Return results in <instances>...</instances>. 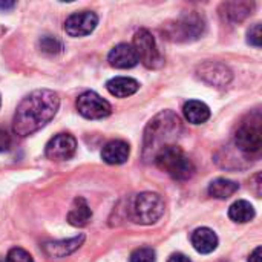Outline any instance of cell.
Listing matches in <instances>:
<instances>
[{
	"mask_svg": "<svg viewBox=\"0 0 262 262\" xmlns=\"http://www.w3.org/2000/svg\"><path fill=\"white\" fill-rule=\"evenodd\" d=\"M60 98L51 89H37L26 95L15 109L12 132L17 137H29L45 127L57 114Z\"/></svg>",
	"mask_w": 262,
	"mask_h": 262,
	"instance_id": "6da1fadb",
	"label": "cell"
},
{
	"mask_svg": "<svg viewBox=\"0 0 262 262\" xmlns=\"http://www.w3.org/2000/svg\"><path fill=\"white\" fill-rule=\"evenodd\" d=\"M181 120L172 111H163L155 115L146 130H144V143H143V157L146 161H154L155 155L167 146L175 144L178 135L181 134Z\"/></svg>",
	"mask_w": 262,
	"mask_h": 262,
	"instance_id": "7a4b0ae2",
	"label": "cell"
},
{
	"mask_svg": "<svg viewBox=\"0 0 262 262\" xmlns=\"http://www.w3.org/2000/svg\"><path fill=\"white\" fill-rule=\"evenodd\" d=\"M154 163L158 166L160 170L166 172L177 181H187L195 175V164L193 161L184 154L181 147L177 144L163 147L154 158Z\"/></svg>",
	"mask_w": 262,
	"mask_h": 262,
	"instance_id": "3957f363",
	"label": "cell"
},
{
	"mask_svg": "<svg viewBox=\"0 0 262 262\" xmlns=\"http://www.w3.org/2000/svg\"><path fill=\"white\" fill-rule=\"evenodd\" d=\"M164 200L158 193L143 192L132 198L129 204V218L135 224L150 226L161 220L164 215Z\"/></svg>",
	"mask_w": 262,
	"mask_h": 262,
	"instance_id": "277c9868",
	"label": "cell"
},
{
	"mask_svg": "<svg viewBox=\"0 0 262 262\" xmlns=\"http://www.w3.org/2000/svg\"><path fill=\"white\" fill-rule=\"evenodd\" d=\"M236 147L244 154H258L262 147V118L259 112L249 115L235 134Z\"/></svg>",
	"mask_w": 262,
	"mask_h": 262,
	"instance_id": "5b68a950",
	"label": "cell"
},
{
	"mask_svg": "<svg viewBox=\"0 0 262 262\" xmlns=\"http://www.w3.org/2000/svg\"><path fill=\"white\" fill-rule=\"evenodd\" d=\"M134 51L137 54L138 61H141L149 69H158L163 66L164 60L157 48V41L154 35L147 29H140L134 35Z\"/></svg>",
	"mask_w": 262,
	"mask_h": 262,
	"instance_id": "8992f818",
	"label": "cell"
},
{
	"mask_svg": "<svg viewBox=\"0 0 262 262\" xmlns=\"http://www.w3.org/2000/svg\"><path fill=\"white\" fill-rule=\"evenodd\" d=\"M206 29L204 18L196 12H189L178 18L175 25H169L167 35L175 41H192L203 35Z\"/></svg>",
	"mask_w": 262,
	"mask_h": 262,
	"instance_id": "52a82bcc",
	"label": "cell"
},
{
	"mask_svg": "<svg viewBox=\"0 0 262 262\" xmlns=\"http://www.w3.org/2000/svg\"><path fill=\"white\" fill-rule=\"evenodd\" d=\"M77 111L80 115H83L84 118L89 120H100V118H106L111 115L112 112V106L109 104V101H106L104 98H101L97 92L94 91H88L83 92L78 98H77Z\"/></svg>",
	"mask_w": 262,
	"mask_h": 262,
	"instance_id": "ba28073f",
	"label": "cell"
},
{
	"mask_svg": "<svg viewBox=\"0 0 262 262\" xmlns=\"http://www.w3.org/2000/svg\"><path fill=\"white\" fill-rule=\"evenodd\" d=\"M77 150V140L71 134H57L52 137L46 147L45 154L52 161H66L75 155Z\"/></svg>",
	"mask_w": 262,
	"mask_h": 262,
	"instance_id": "9c48e42d",
	"label": "cell"
},
{
	"mask_svg": "<svg viewBox=\"0 0 262 262\" xmlns=\"http://www.w3.org/2000/svg\"><path fill=\"white\" fill-rule=\"evenodd\" d=\"M196 72L201 80L216 88L227 86L233 78L232 71L220 61H204L203 64L198 66Z\"/></svg>",
	"mask_w": 262,
	"mask_h": 262,
	"instance_id": "30bf717a",
	"label": "cell"
},
{
	"mask_svg": "<svg viewBox=\"0 0 262 262\" xmlns=\"http://www.w3.org/2000/svg\"><path fill=\"white\" fill-rule=\"evenodd\" d=\"M98 25V17L92 11H81L69 15L64 21V31L71 37H84Z\"/></svg>",
	"mask_w": 262,
	"mask_h": 262,
	"instance_id": "8fae6325",
	"label": "cell"
},
{
	"mask_svg": "<svg viewBox=\"0 0 262 262\" xmlns=\"http://www.w3.org/2000/svg\"><path fill=\"white\" fill-rule=\"evenodd\" d=\"M84 243V235L71 238V239H63V241H49L45 243L41 246L45 255L48 258H54V259H61L66 258L69 255H72L75 250H78Z\"/></svg>",
	"mask_w": 262,
	"mask_h": 262,
	"instance_id": "7c38bea8",
	"label": "cell"
},
{
	"mask_svg": "<svg viewBox=\"0 0 262 262\" xmlns=\"http://www.w3.org/2000/svg\"><path fill=\"white\" fill-rule=\"evenodd\" d=\"M109 64L117 68V69H130L138 63L137 54L134 48L127 43H120L117 45L107 55Z\"/></svg>",
	"mask_w": 262,
	"mask_h": 262,
	"instance_id": "4fadbf2b",
	"label": "cell"
},
{
	"mask_svg": "<svg viewBox=\"0 0 262 262\" xmlns=\"http://www.w3.org/2000/svg\"><path fill=\"white\" fill-rule=\"evenodd\" d=\"M130 155V147L123 140H112L107 144H104L101 150V158L107 164H123L127 161Z\"/></svg>",
	"mask_w": 262,
	"mask_h": 262,
	"instance_id": "5bb4252c",
	"label": "cell"
},
{
	"mask_svg": "<svg viewBox=\"0 0 262 262\" xmlns=\"http://www.w3.org/2000/svg\"><path fill=\"white\" fill-rule=\"evenodd\" d=\"M192 246L198 253H203V255L212 253L218 247V236L215 235L213 230L207 227L196 229L192 233Z\"/></svg>",
	"mask_w": 262,
	"mask_h": 262,
	"instance_id": "9a60e30c",
	"label": "cell"
},
{
	"mask_svg": "<svg viewBox=\"0 0 262 262\" xmlns=\"http://www.w3.org/2000/svg\"><path fill=\"white\" fill-rule=\"evenodd\" d=\"M252 8H253V3H249V2H227L221 5L220 11H221L223 20L236 23L249 17L252 14Z\"/></svg>",
	"mask_w": 262,
	"mask_h": 262,
	"instance_id": "2e32d148",
	"label": "cell"
},
{
	"mask_svg": "<svg viewBox=\"0 0 262 262\" xmlns=\"http://www.w3.org/2000/svg\"><path fill=\"white\" fill-rule=\"evenodd\" d=\"M91 218H92V210L86 203V200L81 196L75 198L68 213V223L74 227H84L89 224Z\"/></svg>",
	"mask_w": 262,
	"mask_h": 262,
	"instance_id": "e0dca14e",
	"label": "cell"
},
{
	"mask_svg": "<svg viewBox=\"0 0 262 262\" xmlns=\"http://www.w3.org/2000/svg\"><path fill=\"white\" fill-rule=\"evenodd\" d=\"M106 88H107L109 94H112L114 97L126 98V97L134 95L138 91L140 83L129 77H115L106 83Z\"/></svg>",
	"mask_w": 262,
	"mask_h": 262,
	"instance_id": "ac0fdd59",
	"label": "cell"
},
{
	"mask_svg": "<svg viewBox=\"0 0 262 262\" xmlns=\"http://www.w3.org/2000/svg\"><path fill=\"white\" fill-rule=\"evenodd\" d=\"M184 117L192 124H203L210 118V109L206 103L198 100H190L184 104Z\"/></svg>",
	"mask_w": 262,
	"mask_h": 262,
	"instance_id": "d6986e66",
	"label": "cell"
},
{
	"mask_svg": "<svg viewBox=\"0 0 262 262\" xmlns=\"http://www.w3.org/2000/svg\"><path fill=\"white\" fill-rule=\"evenodd\" d=\"M238 189H239L238 183H235L232 180H226V178H218V180L210 183L209 195L216 198V200H227L233 193H236Z\"/></svg>",
	"mask_w": 262,
	"mask_h": 262,
	"instance_id": "ffe728a7",
	"label": "cell"
},
{
	"mask_svg": "<svg viewBox=\"0 0 262 262\" xmlns=\"http://www.w3.org/2000/svg\"><path fill=\"white\" fill-rule=\"evenodd\" d=\"M229 216L235 223L246 224V223H249V221H252L255 218V209L249 201L239 200V201H236V203H233L230 206Z\"/></svg>",
	"mask_w": 262,
	"mask_h": 262,
	"instance_id": "44dd1931",
	"label": "cell"
},
{
	"mask_svg": "<svg viewBox=\"0 0 262 262\" xmlns=\"http://www.w3.org/2000/svg\"><path fill=\"white\" fill-rule=\"evenodd\" d=\"M40 49L45 54L57 55V54H60L63 51V45H61V41L57 37H54V35H45L40 40Z\"/></svg>",
	"mask_w": 262,
	"mask_h": 262,
	"instance_id": "7402d4cb",
	"label": "cell"
},
{
	"mask_svg": "<svg viewBox=\"0 0 262 262\" xmlns=\"http://www.w3.org/2000/svg\"><path fill=\"white\" fill-rule=\"evenodd\" d=\"M157 255L155 250L150 247H140L132 252L130 255V262H155Z\"/></svg>",
	"mask_w": 262,
	"mask_h": 262,
	"instance_id": "603a6c76",
	"label": "cell"
},
{
	"mask_svg": "<svg viewBox=\"0 0 262 262\" xmlns=\"http://www.w3.org/2000/svg\"><path fill=\"white\" fill-rule=\"evenodd\" d=\"M5 262H34L32 256L25 250V249H20V247H14L8 252Z\"/></svg>",
	"mask_w": 262,
	"mask_h": 262,
	"instance_id": "cb8c5ba5",
	"label": "cell"
},
{
	"mask_svg": "<svg viewBox=\"0 0 262 262\" xmlns=\"http://www.w3.org/2000/svg\"><path fill=\"white\" fill-rule=\"evenodd\" d=\"M247 35H249V43L253 45V46H256V48H259L262 43L261 23H255V25L249 29Z\"/></svg>",
	"mask_w": 262,
	"mask_h": 262,
	"instance_id": "d4e9b609",
	"label": "cell"
},
{
	"mask_svg": "<svg viewBox=\"0 0 262 262\" xmlns=\"http://www.w3.org/2000/svg\"><path fill=\"white\" fill-rule=\"evenodd\" d=\"M11 143H12V141H11V135L8 134V130L0 129V154L9 150Z\"/></svg>",
	"mask_w": 262,
	"mask_h": 262,
	"instance_id": "484cf974",
	"label": "cell"
},
{
	"mask_svg": "<svg viewBox=\"0 0 262 262\" xmlns=\"http://www.w3.org/2000/svg\"><path fill=\"white\" fill-rule=\"evenodd\" d=\"M253 187H256L255 189V193H256V196L259 198L261 196V173H256L255 177H253Z\"/></svg>",
	"mask_w": 262,
	"mask_h": 262,
	"instance_id": "4316f807",
	"label": "cell"
},
{
	"mask_svg": "<svg viewBox=\"0 0 262 262\" xmlns=\"http://www.w3.org/2000/svg\"><path fill=\"white\" fill-rule=\"evenodd\" d=\"M249 262H262V249L261 247H256L253 250V253L250 255L249 258Z\"/></svg>",
	"mask_w": 262,
	"mask_h": 262,
	"instance_id": "83f0119b",
	"label": "cell"
},
{
	"mask_svg": "<svg viewBox=\"0 0 262 262\" xmlns=\"http://www.w3.org/2000/svg\"><path fill=\"white\" fill-rule=\"evenodd\" d=\"M167 262H192L186 255H181V253H177V255H172L170 258H169V261Z\"/></svg>",
	"mask_w": 262,
	"mask_h": 262,
	"instance_id": "f1b7e54d",
	"label": "cell"
},
{
	"mask_svg": "<svg viewBox=\"0 0 262 262\" xmlns=\"http://www.w3.org/2000/svg\"><path fill=\"white\" fill-rule=\"evenodd\" d=\"M15 6L14 2H0V9L2 11H8V9H12Z\"/></svg>",
	"mask_w": 262,
	"mask_h": 262,
	"instance_id": "f546056e",
	"label": "cell"
},
{
	"mask_svg": "<svg viewBox=\"0 0 262 262\" xmlns=\"http://www.w3.org/2000/svg\"><path fill=\"white\" fill-rule=\"evenodd\" d=\"M0 262H3V261H2V259H0Z\"/></svg>",
	"mask_w": 262,
	"mask_h": 262,
	"instance_id": "4dcf8cb0",
	"label": "cell"
}]
</instances>
